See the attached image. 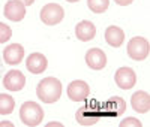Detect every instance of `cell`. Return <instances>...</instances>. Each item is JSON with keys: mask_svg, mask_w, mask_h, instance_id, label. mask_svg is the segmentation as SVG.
I'll list each match as a JSON object with an SVG mask.
<instances>
[{"mask_svg": "<svg viewBox=\"0 0 150 127\" xmlns=\"http://www.w3.org/2000/svg\"><path fill=\"white\" fill-rule=\"evenodd\" d=\"M36 96L44 103H56L62 97V82L54 76H47L36 85Z\"/></svg>", "mask_w": 150, "mask_h": 127, "instance_id": "obj_1", "label": "cell"}, {"mask_svg": "<svg viewBox=\"0 0 150 127\" xmlns=\"http://www.w3.org/2000/svg\"><path fill=\"white\" fill-rule=\"evenodd\" d=\"M101 117H102V105H99L98 102H87L75 114L77 123L80 126H84V127L95 126Z\"/></svg>", "mask_w": 150, "mask_h": 127, "instance_id": "obj_2", "label": "cell"}, {"mask_svg": "<svg viewBox=\"0 0 150 127\" xmlns=\"http://www.w3.org/2000/svg\"><path fill=\"white\" fill-rule=\"evenodd\" d=\"M20 118L26 126L36 127L44 121V109L36 102H24L20 108Z\"/></svg>", "mask_w": 150, "mask_h": 127, "instance_id": "obj_3", "label": "cell"}, {"mask_svg": "<svg viewBox=\"0 0 150 127\" xmlns=\"http://www.w3.org/2000/svg\"><path fill=\"white\" fill-rule=\"evenodd\" d=\"M149 53H150V46H149V41L146 39V37L135 36L129 41V44H128V55L134 61L146 60L149 57Z\"/></svg>", "mask_w": 150, "mask_h": 127, "instance_id": "obj_4", "label": "cell"}, {"mask_svg": "<svg viewBox=\"0 0 150 127\" xmlns=\"http://www.w3.org/2000/svg\"><path fill=\"white\" fill-rule=\"evenodd\" d=\"M65 18V11L59 3H47L41 9V21L45 25H57Z\"/></svg>", "mask_w": 150, "mask_h": 127, "instance_id": "obj_5", "label": "cell"}, {"mask_svg": "<svg viewBox=\"0 0 150 127\" xmlns=\"http://www.w3.org/2000/svg\"><path fill=\"white\" fill-rule=\"evenodd\" d=\"M90 94V87L86 81L75 79L68 85V97L72 102H84Z\"/></svg>", "mask_w": 150, "mask_h": 127, "instance_id": "obj_6", "label": "cell"}, {"mask_svg": "<svg viewBox=\"0 0 150 127\" xmlns=\"http://www.w3.org/2000/svg\"><path fill=\"white\" fill-rule=\"evenodd\" d=\"M114 81H116L117 87L122 88V90H131L137 82V75H135L134 69L123 66V67L117 69V72L114 75Z\"/></svg>", "mask_w": 150, "mask_h": 127, "instance_id": "obj_7", "label": "cell"}, {"mask_svg": "<svg viewBox=\"0 0 150 127\" xmlns=\"http://www.w3.org/2000/svg\"><path fill=\"white\" fill-rule=\"evenodd\" d=\"M125 111H126V102L119 96L110 97L105 103H102V117H119Z\"/></svg>", "mask_w": 150, "mask_h": 127, "instance_id": "obj_8", "label": "cell"}, {"mask_svg": "<svg viewBox=\"0 0 150 127\" xmlns=\"http://www.w3.org/2000/svg\"><path fill=\"white\" fill-rule=\"evenodd\" d=\"M24 85H26V76L17 69L9 70L3 78V87L9 91H21Z\"/></svg>", "mask_w": 150, "mask_h": 127, "instance_id": "obj_9", "label": "cell"}, {"mask_svg": "<svg viewBox=\"0 0 150 127\" xmlns=\"http://www.w3.org/2000/svg\"><path fill=\"white\" fill-rule=\"evenodd\" d=\"M86 63L87 66L93 70H101L107 66V55L102 49L99 48H90L86 53Z\"/></svg>", "mask_w": 150, "mask_h": 127, "instance_id": "obj_10", "label": "cell"}, {"mask_svg": "<svg viewBox=\"0 0 150 127\" xmlns=\"http://www.w3.org/2000/svg\"><path fill=\"white\" fill-rule=\"evenodd\" d=\"M26 67L33 75H39V73L45 72V69L48 67V60L41 53H33L26 60Z\"/></svg>", "mask_w": 150, "mask_h": 127, "instance_id": "obj_11", "label": "cell"}, {"mask_svg": "<svg viewBox=\"0 0 150 127\" xmlns=\"http://www.w3.org/2000/svg\"><path fill=\"white\" fill-rule=\"evenodd\" d=\"M5 17L9 21L18 22L26 17V6L24 3L18 2V0H11L5 5Z\"/></svg>", "mask_w": 150, "mask_h": 127, "instance_id": "obj_12", "label": "cell"}, {"mask_svg": "<svg viewBox=\"0 0 150 127\" xmlns=\"http://www.w3.org/2000/svg\"><path fill=\"white\" fill-rule=\"evenodd\" d=\"M24 58V48L20 44H11L3 49V60L8 65H20Z\"/></svg>", "mask_w": 150, "mask_h": 127, "instance_id": "obj_13", "label": "cell"}, {"mask_svg": "<svg viewBox=\"0 0 150 127\" xmlns=\"http://www.w3.org/2000/svg\"><path fill=\"white\" fill-rule=\"evenodd\" d=\"M75 36L78 37L81 42H89L96 36V25L92 21H80L75 27Z\"/></svg>", "mask_w": 150, "mask_h": 127, "instance_id": "obj_14", "label": "cell"}, {"mask_svg": "<svg viewBox=\"0 0 150 127\" xmlns=\"http://www.w3.org/2000/svg\"><path fill=\"white\" fill-rule=\"evenodd\" d=\"M131 106L134 111L140 114H147L150 109V96L146 91H137L131 97Z\"/></svg>", "mask_w": 150, "mask_h": 127, "instance_id": "obj_15", "label": "cell"}, {"mask_svg": "<svg viewBox=\"0 0 150 127\" xmlns=\"http://www.w3.org/2000/svg\"><path fill=\"white\" fill-rule=\"evenodd\" d=\"M105 41L110 46L119 48L125 42V32L117 25H108L105 30Z\"/></svg>", "mask_w": 150, "mask_h": 127, "instance_id": "obj_16", "label": "cell"}, {"mask_svg": "<svg viewBox=\"0 0 150 127\" xmlns=\"http://www.w3.org/2000/svg\"><path fill=\"white\" fill-rule=\"evenodd\" d=\"M15 108V100L9 94H0V115H9Z\"/></svg>", "mask_w": 150, "mask_h": 127, "instance_id": "obj_17", "label": "cell"}, {"mask_svg": "<svg viewBox=\"0 0 150 127\" xmlns=\"http://www.w3.org/2000/svg\"><path fill=\"white\" fill-rule=\"evenodd\" d=\"M87 6L93 14H104L110 6V0H87Z\"/></svg>", "mask_w": 150, "mask_h": 127, "instance_id": "obj_18", "label": "cell"}, {"mask_svg": "<svg viewBox=\"0 0 150 127\" xmlns=\"http://www.w3.org/2000/svg\"><path fill=\"white\" fill-rule=\"evenodd\" d=\"M12 37V30L5 22H0V44H6Z\"/></svg>", "mask_w": 150, "mask_h": 127, "instance_id": "obj_19", "label": "cell"}, {"mask_svg": "<svg viewBox=\"0 0 150 127\" xmlns=\"http://www.w3.org/2000/svg\"><path fill=\"white\" fill-rule=\"evenodd\" d=\"M120 127H129V126H135V127H143V124H141V121H138L137 118H132V117H129V118H125L123 121H120V124H119Z\"/></svg>", "mask_w": 150, "mask_h": 127, "instance_id": "obj_20", "label": "cell"}, {"mask_svg": "<svg viewBox=\"0 0 150 127\" xmlns=\"http://www.w3.org/2000/svg\"><path fill=\"white\" fill-rule=\"evenodd\" d=\"M114 2H116L119 6H129L134 0H114Z\"/></svg>", "mask_w": 150, "mask_h": 127, "instance_id": "obj_21", "label": "cell"}, {"mask_svg": "<svg viewBox=\"0 0 150 127\" xmlns=\"http://www.w3.org/2000/svg\"><path fill=\"white\" fill-rule=\"evenodd\" d=\"M18 2L24 3V6H30V5H33V3H35V0H18Z\"/></svg>", "mask_w": 150, "mask_h": 127, "instance_id": "obj_22", "label": "cell"}, {"mask_svg": "<svg viewBox=\"0 0 150 127\" xmlns=\"http://www.w3.org/2000/svg\"><path fill=\"white\" fill-rule=\"evenodd\" d=\"M0 126H9V127H12L14 124H12V123H9V121H3V123H0Z\"/></svg>", "mask_w": 150, "mask_h": 127, "instance_id": "obj_23", "label": "cell"}, {"mask_svg": "<svg viewBox=\"0 0 150 127\" xmlns=\"http://www.w3.org/2000/svg\"><path fill=\"white\" fill-rule=\"evenodd\" d=\"M66 2H69V3H77V2H80V0H66Z\"/></svg>", "mask_w": 150, "mask_h": 127, "instance_id": "obj_24", "label": "cell"}]
</instances>
